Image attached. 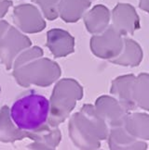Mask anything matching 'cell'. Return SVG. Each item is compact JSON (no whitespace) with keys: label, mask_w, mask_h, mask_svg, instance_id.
<instances>
[{"label":"cell","mask_w":149,"mask_h":150,"mask_svg":"<svg viewBox=\"0 0 149 150\" xmlns=\"http://www.w3.org/2000/svg\"><path fill=\"white\" fill-rule=\"evenodd\" d=\"M0 1H2V0H0Z\"/></svg>","instance_id":"e0dca14e"},{"label":"cell","mask_w":149,"mask_h":150,"mask_svg":"<svg viewBox=\"0 0 149 150\" xmlns=\"http://www.w3.org/2000/svg\"><path fill=\"white\" fill-rule=\"evenodd\" d=\"M143 57L144 53L140 45L127 36L123 39V47L120 53L110 62L119 66L133 68L140 65Z\"/></svg>","instance_id":"ba28073f"},{"label":"cell","mask_w":149,"mask_h":150,"mask_svg":"<svg viewBox=\"0 0 149 150\" xmlns=\"http://www.w3.org/2000/svg\"><path fill=\"white\" fill-rule=\"evenodd\" d=\"M13 20L18 28L28 20L31 21L38 32L42 31L46 27V23L41 17L39 10L32 5H21L14 8Z\"/></svg>","instance_id":"30bf717a"},{"label":"cell","mask_w":149,"mask_h":150,"mask_svg":"<svg viewBox=\"0 0 149 150\" xmlns=\"http://www.w3.org/2000/svg\"><path fill=\"white\" fill-rule=\"evenodd\" d=\"M31 44L30 39L19 33L15 27L8 28L0 40V59L7 70L12 69L16 57L21 50L31 47Z\"/></svg>","instance_id":"3957f363"},{"label":"cell","mask_w":149,"mask_h":150,"mask_svg":"<svg viewBox=\"0 0 149 150\" xmlns=\"http://www.w3.org/2000/svg\"><path fill=\"white\" fill-rule=\"evenodd\" d=\"M50 104L46 96L30 94L16 100L10 108V118L19 129L34 131L43 126L49 118Z\"/></svg>","instance_id":"6da1fadb"},{"label":"cell","mask_w":149,"mask_h":150,"mask_svg":"<svg viewBox=\"0 0 149 150\" xmlns=\"http://www.w3.org/2000/svg\"><path fill=\"white\" fill-rule=\"evenodd\" d=\"M9 26L10 25L6 21H2V20L0 21V40H1V38L3 37V35L6 33V31L8 30V28Z\"/></svg>","instance_id":"9a60e30c"},{"label":"cell","mask_w":149,"mask_h":150,"mask_svg":"<svg viewBox=\"0 0 149 150\" xmlns=\"http://www.w3.org/2000/svg\"><path fill=\"white\" fill-rule=\"evenodd\" d=\"M47 47L55 57H62L74 52V40L71 34L60 28L47 33Z\"/></svg>","instance_id":"5b68a950"},{"label":"cell","mask_w":149,"mask_h":150,"mask_svg":"<svg viewBox=\"0 0 149 150\" xmlns=\"http://www.w3.org/2000/svg\"><path fill=\"white\" fill-rule=\"evenodd\" d=\"M11 5H12V2L9 1V0H2V1H0V20L8 12Z\"/></svg>","instance_id":"5bb4252c"},{"label":"cell","mask_w":149,"mask_h":150,"mask_svg":"<svg viewBox=\"0 0 149 150\" xmlns=\"http://www.w3.org/2000/svg\"><path fill=\"white\" fill-rule=\"evenodd\" d=\"M140 8L149 14V0H138Z\"/></svg>","instance_id":"2e32d148"},{"label":"cell","mask_w":149,"mask_h":150,"mask_svg":"<svg viewBox=\"0 0 149 150\" xmlns=\"http://www.w3.org/2000/svg\"><path fill=\"white\" fill-rule=\"evenodd\" d=\"M122 36L111 24L105 31L94 34L90 39L91 52L102 59L111 61L117 57L123 47Z\"/></svg>","instance_id":"7a4b0ae2"},{"label":"cell","mask_w":149,"mask_h":150,"mask_svg":"<svg viewBox=\"0 0 149 150\" xmlns=\"http://www.w3.org/2000/svg\"><path fill=\"white\" fill-rule=\"evenodd\" d=\"M111 25L121 34L127 37L140 29V18L136 9L127 3H119L111 13Z\"/></svg>","instance_id":"277c9868"},{"label":"cell","mask_w":149,"mask_h":150,"mask_svg":"<svg viewBox=\"0 0 149 150\" xmlns=\"http://www.w3.org/2000/svg\"><path fill=\"white\" fill-rule=\"evenodd\" d=\"M43 50H41L39 47H33L31 49H28L24 51V53L21 55L20 54L19 57L14 60L13 62V66L12 68L16 69V68H19L21 67L24 63L27 62H31L36 57H39L40 56L43 55Z\"/></svg>","instance_id":"4fadbf2b"},{"label":"cell","mask_w":149,"mask_h":150,"mask_svg":"<svg viewBox=\"0 0 149 150\" xmlns=\"http://www.w3.org/2000/svg\"><path fill=\"white\" fill-rule=\"evenodd\" d=\"M90 1H91V0H90Z\"/></svg>","instance_id":"ac0fdd59"},{"label":"cell","mask_w":149,"mask_h":150,"mask_svg":"<svg viewBox=\"0 0 149 150\" xmlns=\"http://www.w3.org/2000/svg\"><path fill=\"white\" fill-rule=\"evenodd\" d=\"M60 0H33L41 10L46 19L49 21L55 20L59 16L58 5Z\"/></svg>","instance_id":"7c38bea8"},{"label":"cell","mask_w":149,"mask_h":150,"mask_svg":"<svg viewBox=\"0 0 149 150\" xmlns=\"http://www.w3.org/2000/svg\"><path fill=\"white\" fill-rule=\"evenodd\" d=\"M133 99L135 106L149 110V74L141 73L135 76L133 86Z\"/></svg>","instance_id":"8fae6325"},{"label":"cell","mask_w":149,"mask_h":150,"mask_svg":"<svg viewBox=\"0 0 149 150\" xmlns=\"http://www.w3.org/2000/svg\"><path fill=\"white\" fill-rule=\"evenodd\" d=\"M135 76L133 74L119 76L113 81L112 92L116 95L119 103L125 110L133 109L136 106L133 99V86H134Z\"/></svg>","instance_id":"52a82bcc"},{"label":"cell","mask_w":149,"mask_h":150,"mask_svg":"<svg viewBox=\"0 0 149 150\" xmlns=\"http://www.w3.org/2000/svg\"><path fill=\"white\" fill-rule=\"evenodd\" d=\"M90 0H60L58 13L65 22H77L90 7Z\"/></svg>","instance_id":"9c48e42d"},{"label":"cell","mask_w":149,"mask_h":150,"mask_svg":"<svg viewBox=\"0 0 149 150\" xmlns=\"http://www.w3.org/2000/svg\"><path fill=\"white\" fill-rule=\"evenodd\" d=\"M111 12L105 6L97 5L84 14V22L89 33L99 34L110 26Z\"/></svg>","instance_id":"8992f818"}]
</instances>
